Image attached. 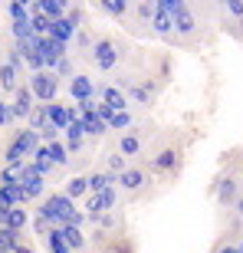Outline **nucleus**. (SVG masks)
Returning <instances> with one entry per match:
<instances>
[{"label": "nucleus", "instance_id": "f257e3e1", "mask_svg": "<svg viewBox=\"0 0 243 253\" xmlns=\"http://www.w3.org/2000/svg\"><path fill=\"white\" fill-rule=\"evenodd\" d=\"M37 217L53 230V227H82L85 224V211L76 207V201H69L66 194H49L43 197Z\"/></svg>", "mask_w": 243, "mask_h": 253}, {"label": "nucleus", "instance_id": "f03ea898", "mask_svg": "<svg viewBox=\"0 0 243 253\" xmlns=\"http://www.w3.org/2000/svg\"><path fill=\"white\" fill-rule=\"evenodd\" d=\"M164 3V10L171 13V23H174V37L181 40H191L197 33V17H194V10L187 7L184 0H161Z\"/></svg>", "mask_w": 243, "mask_h": 253}, {"label": "nucleus", "instance_id": "7ed1b4c3", "mask_svg": "<svg viewBox=\"0 0 243 253\" xmlns=\"http://www.w3.org/2000/svg\"><path fill=\"white\" fill-rule=\"evenodd\" d=\"M27 89L33 92V99H37L40 105H49V102H56V92H59V76L53 73V69H40V73H30Z\"/></svg>", "mask_w": 243, "mask_h": 253}, {"label": "nucleus", "instance_id": "20e7f679", "mask_svg": "<svg viewBox=\"0 0 243 253\" xmlns=\"http://www.w3.org/2000/svg\"><path fill=\"white\" fill-rule=\"evenodd\" d=\"M43 141H40V135L33 128H27V131H20L17 138L10 141V148H7V165H27V158H33V151L40 148Z\"/></svg>", "mask_w": 243, "mask_h": 253}, {"label": "nucleus", "instance_id": "39448f33", "mask_svg": "<svg viewBox=\"0 0 243 253\" xmlns=\"http://www.w3.org/2000/svg\"><path fill=\"white\" fill-rule=\"evenodd\" d=\"M122 53H119V43L112 37H99L92 40V63L95 69H102V73H112L115 66H119Z\"/></svg>", "mask_w": 243, "mask_h": 253}, {"label": "nucleus", "instance_id": "423d86ee", "mask_svg": "<svg viewBox=\"0 0 243 253\" xmlns=\"http://www.w3.org/2000/svg\"><path fill=\"white\" fill-rule=\"evenodd\" d=\"M115 201H119V188H109V191H102V194H89V201H85V220L112 214Z\"/></svg>", "mask_w": 243, "mask_h": 253}, {"label": "nucleus", "instance_id": "0eeeda50", "mask_svg": "<svg viewBox=\"0 0 243 253\" xmlns=\"http://www.w3.org/2000/svg\"><path fill=\"white\" fill-rule=\"evenodd\" d=\"M33 49H37L40 56H43L46 69H53V66H56L59 59L69 56V46H66V43H59V40H53V37H40L37 43H33Z\"/></svg>", "mask_w": 243, "mask_h": 253}, {"label": "nucleus", "instance_id": "6e6552de", "mask_svg": "<svg viewBox=\"0 0 243 253\" xmlns=\"http://www.w3.org/2000/svg\"><path fill=\"white\" fill-rule=\"evenodd\" d=\"M76 30H79V10L66 13L63 20H53V27H49V37L69 46V43H73V37H76Z\"/></svg>", "mask_w": 243, "mask_h": 253}, {"label": "nucleus", "instance_id": "1a4fd4ad", "mask_svg": "<svg viewBox=\"0 0 243 253\" xmlns=\"http://www.w3.org/2000/svg\"><path fill=\"white\" fill-rule=\"evenodd\" d=\"M20 188H23V197L27 201H37L40 194H43V174H40L33 165H23V171H20Z\"/></svg>", "mask_w": 243, "mask_h": 253}, {"label": "nucleus", "instance_id": "9d476101", "mask_svg": "<svg viewBox=\"0 0 243 253\" xmlns=\"http://www.w3.org/2000/svg\"><path fill=\"white\" fill-rule=\"evenodd\" d=\"M33 109H37V99H33V92H30L27 85H20L17 92H13V102H10L13 122H17V119H30V115H33Z\"/></svg>", "mask_w": 243, "mask_h": 253}, {"label": "nucleus", "instance_id": "9b49d317", "mask_svg": "<svg viewBox=\"0 0 243 253\" xmlns=\"http://www.w3.org/2000/svg\"><path fill=\"white\" fill-rule=\"evenodd\" d=\"M99 102L115 109V112H128V95L122 85H99Z\"/></svg>", "mask_w": 243, "mask_h": 253}, {"label": "nucleus", "instance_id": "f8f14e48", "mask_svg": "<svg viewBox=\"0 0 243 253\" xmlns=\"http://www.w3.org/2000/svg\"><path fill=\"white\" fill-rule=\"evenodd\" d=\"M69 95H73L76 102H89V99L99 95V85H95V79H89V76H73V79H69Z\"/></svg>", "mask_w": 243, "mask_h": 253}, {"label": "nucleus", "instance_id": "ddd939ff", "mask_svg": "<svg viewBox=\"0 0 243 253\" xmlns=\"http://www.w3.org/2000/svg\"><path fill=\"white\" fill-rule=\"evenodd\" d=\"M151 30L164 40H174V23H171V13L164 10V3H155V17H151Z\"/></svg>", "mask_w": 243, "mask_h": 253}, {"label": "nucleus", "instance_id": "4468645a", "mask_svg": "<svg viewBox=\"0 0 243 253\" xmlns=\"http://www.w3.org/2000/svg\"><path fill=\"white\" fill-rule=\"evenodd\" d=\"M27 220L30 217L23 207H0V230H23Z\"/></svg>", "mask_w": 243, "mask_h": 253}, {"label": "nucleus", "instance_id": "2eb2a0df", "mask_svg": "<svg viewBox=\"0 0 243 253\" xmlns=\"http://www.w3.org/2000/svg\"><path fill=\"white\" fill-rule=\"evenodd\" d=\"M69 119H73V105H63V102H49V105H46V122L53 125V128L66 131Z\"/></svg>", "mask_w": 243, "mask_h": 253}, {"label": "nucleus", "instance_id": "dca6fc26", "mask_svg": "<svg viewBox=\"0 0 243 253\" xmlns=\"http://www.w3.org/2000/svg\"><path fill=\"white\" fill-rule=\"evenodd\" d=\"M30 13H43L46 20H63L69 10H66V3H59V0H37V3L30 7Z\"/></svg>", "mask_w": 243, "mask_h": 253}, {"label": "nucleus", "instance_id": "f3484780", "mask_svg": "<svg viewBox=\"0 0 243 253\" xmlns=\"http://www.w3.org/2000/svg\"><path fill=\"white\" fill-rule=\"evenodd\" d=\"M178 158H181V155H178L174 148H164L158 158L148 161V171H151V174H164V171H171L174 165H178Z\"/></svg>", "mask_w": 243, "mask_h": 253}, {"label": "nucleus", "instance_id": "a211bd4d", "mask_svg": "<svg viewBox=\"0 0 243 253\" xmlns=\"http://www.w3.org/2000/svg\"><path fill=\"white\" fill-rule=\"evenodd\" d=\"M85 181H89V194H102V191H109V188H115V184H119V178H115V174H109V171H92Z\"/></svg>", "mask_w": 243, "mask_h": 253}, {"label": "nucleus", "instance_id": "6ab92c4d", "mask_svg": "<svg viewBox=\"0 0 243 253\" xmlns=\"http://www.w3.org/2000/svg\"><path fill=\"white\" fill-rule=\"evenodd\" d=\"M59 237H63V244L69 247V253H79L85 247V234H82V227H56Z\"/></svg>", "mask_w": 243, "mask_h": 253}, {"label": "nucleus", "instance_id": "aec40b11", "mask_svg": "<svg viewBox=\"0 0 243 253\" xmlns=\"http://www.w3.org/2000/svg\"><path fill=\"white\" fill-rule=\"evenodd\" d=\"M27 197L20 184H0V207H23Z\"/></svg>", "mask_w": 243, "mask_h": 253}, {"label": "nucleus", "instance_id": "412c9836", "mask_svg": "<svg viewBox=\"0 0 243 253\" xmlns=\"http://www.w3.org/2000/svg\"><path fill=\"white\" fill-rule=\"evenodd\" d=\"M145 181H148V174H145L141 168H125L119 174V184L125 191H141V188H145Z\"/></svg>", "mask_w": 243, "mask_h": 253}, {"label": "nucleus", "instance_id": "4be33fe9", "mask_svg": "<svg viewBox=\"0 0 243 253\" xmlns=\"http://www.w3.org/2000/svg\"><path fill=\"white\" fill-rule=\"evenodd\" d=\"M141 151V138L135 135V131H122V138H119V155L122 158H135Z\"/></svg>", "mask_w": 243, "mask_h": 253}, {"label": "nucleus", "instance_id": "5701e85b", "mask_svg": "<svg viewBox=\"0 0 243 253\" xmlns=\"http://www.w3.org/2000/svg\"><path fill=\"white\" fill-rule=\"evenodd\" d=\"M217 204H224V207H234L237 204V181L234 178H227L217 184Z\"/></svg>", "mask_w": 243, "mask_h": 253}, {"label": "nucleus", "instance_id": "b1692460", "mask_svg": "<svg viewBox=\"0 0 243 253\" xmlns=\"http://www.w3.org/2000/svg\"><path fill=\"white\" fill-rule=\"evenodd\" d=\"M79 119H82V128H85V135H89V138H99V135H105V131H109V125H105L95 112H85V115H79Z\"/></svg>", "mask_w": 243, "mask_h": 253}, {"label": "nucleus", "instance_id": "393cba45", "mask_svg": "<svg viewBox=\"0 0 243 253\" xmlns=\"http://www.w3.org/2000/svg\"><path fill=\"white\" fill-rule=\"evenodd\" d=\"M17 79H20V69H13L10 63H0V85H3L7 92H17L20 89Z\"/></svg>", "mask_w": 243, "mask_h": 253}, {"label": "nucleus", "instance_id": "a878e982", "mask_svg": "<svg viewBox=\"0 0 243 253\" xmlns=\"http://www.w3.org/2000/svg\"><path fill=\"white\" fill-rule=\"evenodd\" d=\"M30 165H33V168H37L40 174H43V178H46L49 171H53V161H49V151H46V145H40V148L33 151V161H30Z\"/></svg>", "mask_w": 243, "mask_h": 253}, {"label": "nucleus", "instance_id": "bb28decb", "mask_svg": "<svg viewBox=\"0 0 243 253\" xmlns=\"http://www.w3.org/2000/svg\"><path fill=\"white\" fill-rule=\"evenodd\" d=\"M63 194L69 197V201H79V197L89 194V181H85V178H69V184H66Z\"/></svg>", "mask_w": 243, "mask_h": 253}, {"label": "nucleus", "instance_id": "cd10ccee", "mask_svg": "<svg viewBox=\"0 0 243 253\" xmlns=\"http://www.w3.org/2000/svg\"><path fill=\"white\" fill-rule=\"evenodd\" d=\"M20 244V230H0V253H13Z\"/></svg>", "mask_w": 243, "mask_h": 253}, {"label": "nucleus", "instance_id": "c85d7f7f", "mask_svg": "<svg viewBox=\"0 0 243 253\" xmlns=\"http://www.w3.org/2000/svg\"><path fill=\"white\" fill-rule=\"evenodd\" d=\"M46 151H49V161H53V165H66V161H69V151H66V145L63 141H49L46 145Z\"/></svg>", "mask_w": 243, "mask_h": 253}, {"label": "nucleus", "instance_id": "c756f323", "mask_svg": "<svg viewBox=\"0 0 243 253\" xmlns=\"http://www.w3.org/2000/svg\"><path fill=\"white\" fill-rule=\"evenodd\" d=\"M99 10L109 13V17H125V13H128V3H125V0H102Z\"/></svg>", "mask_w": 243, "mask_h": 253}, {"label": "nucleus", "instance_id": "7c9ffc66", "mask_svg": "<svg viewBox=\"0 0 243 253\" xmlns=\"http://www.w3.org/2000/svg\"><path fill=\"white\" fill-rule=\"evenodd\" d=\"M7 13L13 17V23H20V20H30V7L23 3V0H10V3H7Z\"/></svg>", "mask_w": 243, "mask_h": 253}, {"label": "nucleus", "instance_id": "2f4dec72", "mask_svg": "<svg viewBox=\"0 0 243 253\" xmlns=\"http://www.w3.org/2000/svg\"><path fill=\"white\" fill-rule=\"evenodd\" d=\"M125 95H128V102H131V99H135V102H141V105L151 102V92L145 89V85H125Z\"/></svg>", "mask_w": 243, "mask_h": 253}, {"label": "nucleus", "instance_id": "473e14b6", "mask_svg": "<svg viewBox=\"0 0 243 253\" xmlns=\"http://www.w3.org/2000/svg\"><path fill=\"white\" fill-rule=\"evenodd\" d=\"M46 247H49V253H69V247L63 244V237H59L56 227H53V230L46 234Z\"/></svg>", "mask_w": 243, "mask_h": 253}, {"label": "nucleus", "instance_id": "72a5a7b5", "mask_svg": "<svg viewBox=\"0 0 243 253\" xmlns=\"http://www.w3.org/2000/svg\"><path fill=\"white\" fill-rule=\"evenodd\" d=\"M20 171H23V165H7L0 171V184H20Z\"/></svg>", "mask_w": 243, "mask_h": 253}, {"label": "nucleus", "instance_id": "f704fd0d", "mask_svg": "<svg viewBox=\"0 0 243 253\" xmlns=\"http://www.w3.org/2000/svg\"><path fill=\"white\" fill-rule=\"evenodd\" d=\"M43 125H46V105H37V109H33V115H30V128L40 131Z\"/></svg>", "mask_w": 243, "mask_h": 253}, {"label": "nucleus", "instance_id": "c9c22d12", "mask_svg": "<svg viewBox=\"0 0 243 253\" xmlns=\"http://www.w3.org/2000/svg\"><path fill=\"white\" fill-rule=\"evenodd\" d=\"M125 168H128V165H125V158H122L119 151H115V155H109V174H115V178H119Z\"/></svg>", "mask_w": 243, "mask_h": 253}, {"label": "nucleus", "instance_id": "e433bc0d", "mask_svg": "<svg viewBox=\"0 0 243 253\" xmlns=\"http://www.w3.org/2000/svg\"><path fill=\"white\" fill-rule=\"evenodd\" d=\"M53 73L59 76V79H63V76H69V79H73V59L66 56V59H59L56 66H53Z\"/></svg>", "mask_w": 243, "mask_h": 253}, {"label": "nucleus", "instance_id": "4c0bfd02", "mask_svg": "<svg viewBox=\"0 0 243 253\" xmlns=\"http://www.w3.org/2000/svg\"><path fill=\"white\" fill-rule=\"evenodd\" d=\"M224 10L230 13V17L243 20V0H227V3H224Z\"/></svg>", "mask_w": 243, "mask_h": 253}, {"label": "nucleus", "instance_id": "58836bf2", "mask_svg": "<svg viewBox=\"0 0 243 253\" xmlns=\"http://www.w3.org/2000/svg\"><path fill=\"white\" fill-rule=\"evenodd\" d=\"M13 122V112H10V102H0V125Z\"/></svg>", "mask_w": 243, "mask_h": 253}, {"label": "nucleus", "instance_id": "ea45409f", "mask_svg": "<svg viewBox=\"0 0 243 253\" xmlns=\"http://www.w3.org/2000/svg\"><path fill=\"white\" fill-rule=\"evenodd\" d=\"M214 253H240V247H237V244H220Z\"/></svg>", "mask_w": 243, "mask_h": 253}, {"label": "nucleus", "instance_id": "a19ab883", "mask_svg": "<svg viewBox=\"0 0 243 253\" xmlns=\"http://www.w3.org/2000/svg\"><path fill=\"white\" fill-rule=\"evenodd\" d=\"M234 207H237V214L243 217V197H237V204H234Z\"/></svg>", "mask_w": 243, "mask_h": 253}, {"label": "nucleus", "instance_id": "79ce46f5", "mask_svg": "<svg viewBox=\"0 0 243 253\" xmlns=\"http://www.w3.org/2000/svg\"><path fill=\"white\" fill-rule=\"evenodd\" d=\"M13 253H33V250H30L27 244H20V247H17V250H13Z\"/></svg>", "mask_w": 243, "mask_h": 253}, {"label": "nucleus", "instance_id": "37998d69", "mask_svg": "<svg viewBox=\"0 0 243 253\" xmlns=\"http://www.w3.org/2000/svg\"><path fill=\"white\" fill-rule=\"evenodd\" d=\"M237 247H240V253H243V240H240V244H237Z\"/></svg>", "mask_w": 243, "mask_h": 253}]
</instances>
